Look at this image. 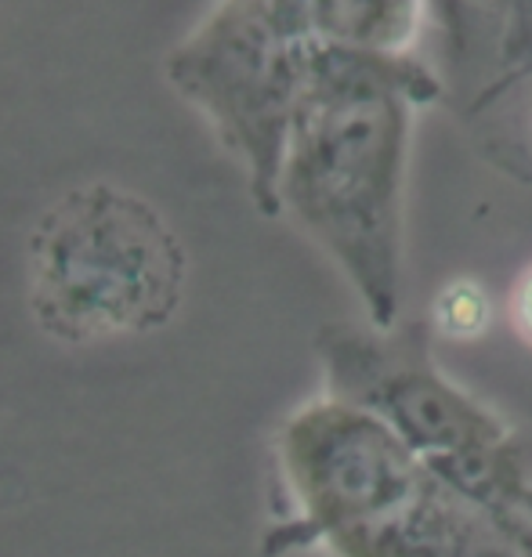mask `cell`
I'll list each match as a JSON object with an SVG mask.
<instances>
[{
  "label": "cell",
  "mask_w": 532,
  "mask_h": 557,
  "mask_svg": "<svg viewBox=\"0 0 532 557\" xmlns=\"http://www.w3.org/2000/svg\"><path fill=\"white\" fill-rule=\"evenodd\" d=\"M442 98V73L417 54L312 44L301 65L275 218H290L334 261L373 330L403 322L413 124Z\"/></svg>",
  "instance_id": "cell-1"
},
{
  "label": "cell",
  "mask_w": 532,
  "mask_h": 557,
  "mask_svg": "<svg viewBox=\"0 0 532 557\" xmlns=\"http://www.w3.org/2000/svg\"><path fill=\"white\" fill-rule=\"evenodd\" d=\"M275 515L261 554L525 557L387 423L337 395L283 417L272 438Z\"/></svg>",
  "instance_id": "cell-2"
},
{
  "label": "cell",
  "mask_w": 532,
  "mask_h": 557,
  "mask_svg": "<svg viewBox=\"0 0 532 557\" xmlns=\"http://www.w3.org/2000/svg\"><path fill=\"white\" fill-rule=\"evenodd\" d=\"M316 355L323 392L381 417L532 557V438L442 370L428 319H403L392 330L330 322L319 330Z\"/></svg>",
  "instance_id": "cell-3"
},
{
  "label": "cell",
  "mask_w": 532,
  "mask_h": 557,
  "mask_svg": "<svg viewBox=\"0 0 532 557\" xmlns=\"http://www.w3.org/2000/svg\"><path fill=\"white\" fill-rule=\"evenodd\" d=\"M188 294L174 225L113 182H84L44 207L26 239V305L54 344L135 341L168 330Z\"/></svg>",
  "instance_id": "cell-4"
},
{
  "label": "cell",
  "mask_w": 532,
  "mask_h": 557,
  "mask_svg": "<svg viewBox=\"0 0 532 557\" xmlns=\"http://www.w3.org/2000/svg\"><path fill=\"white\" fill-rule=\"evenodd\" d=\"M312 0H218L177 44L168 81L247 174L250 199L275 218V182L290 135Z\"/></svg>",
  "instance_id": "cell-5"
},
{
  "label": "cell",
  "mask_w": 532,
  "mask_h": 557,
  "mask_svg": "<svg viewBox=\"0 0 532 557\" xmlns=\"http://www.w3.org/2000/svg\"><path fill=\"white\" fill-rule=\"evenodd\" d=\"M446 59L468 91L474 124H496L518 102L522 127L532 98V0H446Z\"/></svg>",
  "instance_id": "cell-6"
},
{
  "label": "cell",
  "mask_w": 532,
  "mask_h": 557,
  "mask_svg": "<svg viewBox=\"0 0 532 557\" xmlns=\"http://www.w3.org/2000/svg\"><path fill=\"white\" fill-rule=\"evenodd\" d=\"M446 18V0H312L308 22L323 48L359 54H413L424 22Z\"/></svg>",
  "instance_id": "cell-7"
},
{
  "label": "cell",
  "mask_w": 532,
  "mask_h": 557,
  "mask_svg": "<svg viewBox=\"0 0 532 557\" xmlns=\"http://www.w3.org/2000/svg\"><path fill=\"white\" fill-rule=\"evenodd\" d=\"M493 319H496L493 294L479 283V278H468V275L449 278V283L435 294L431 311H428L431 333L442 341H453V344L482 341L485 333L493 330Z\"/></svg>",
  "instance_id": "cell-8"
},
{
  "label": "cell",
  "mask_w": 532,
  "mask_h": 557,
  "mask_svg": "<svg viewBox=\"0 0 532 557\" xmlns=\"http://www.w3.org/2000/svg\"><path fill=\"white\" fill-rule=\"evenodd\" d=\"M507 322H511L515 337L532 348V261L515 275L511 289H507Z\"/></svg>",
  "instance_id": "cell-9"
},
{
  "label": "cell",
  "mask_w": 532,
  "mask_h": 557,
  "mask_svg": "<svg viewBox=\"0 0 532 557\" xmlns=\"http://www.w3.org/2000/svg\"><path fill=\"white\" fill-rule=\"evenodd\" d=\"M515 171H522L525 177H532V98H529L525 116H522V138H518Z\"/></svg>",
  "instance_id": "cell-10"
}]
</instances>
